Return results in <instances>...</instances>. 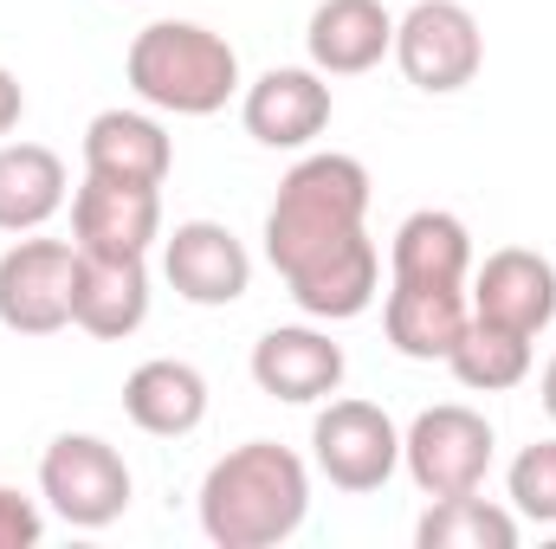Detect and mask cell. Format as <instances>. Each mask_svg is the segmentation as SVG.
I'll list each match as a JSON object with an SVG mask.
<instances>
[{"label":"cell","mask_w":556,"mask_h":549,"mask_svg":"<svg viewBox=\"0 0 556 549\" xmlns=\"http://www.w3.org/2000/svg\"><path fill=\"white\" fill-rule=\"evenodd\" d=\"M505 491H511V511L531 518V524H556V439H538L511 459L505 472Z\"/></svg>","instance_id":"cell-24"},{"label":"cell","mask_w":556,"mask_h":549,"mask_svg":"<svg viewBox=\"0 0 556 549\" xmlns=\"http://www.w3.org/2000/svg\"><path fill=\"white\" fill-rule=\"evenodd\" d=\"M389 272L395 284H466L472 278V233L446 207H420L389 240Z\"/></svg>","instance_id":"cell-20"},{"label":"cell","mask_w":556,"mask_h":549,"mask_svg":"<svg viewBox=\"0 0 556 549\" xmlns=\"http://www.w3.org/2000/svg\"><path fill=\"white\" fill-rule=\"evenodd\" d=\"M395 65L427 98L466 91L479 78V65H485V33H479L472 7H459V0H415L395 20Z\"/></svg>","instance_id":"cell-5"},{"label":"cell","mask_w":556,"mask_h":549,"mask_svg":"<svg viewBox=\"0 0 556 549\" xmlns=\"http://www.w3.org/2000/svg\"><path fill=\"white\" fill-rule=\"evenodd\" d=\"M415 544L420 549H511L518 544V511L485 505L479 491L433 498L427 518L415 524Z\"/></svg>","instance_id":"cell-23"},{"label":"cell","mask_w":556,"mask_h":549,"mask_svg":"<svg viewBox=\"0 0 556 549\" xmlns=\"http://www.w3.org/2000/svg\"><path fill=\"white\" fill-rule=\"evenodd\" d=\"M78 246L72 240H13L0 253V323L13 336H59L72 323Z\"/></svg>","instance_id":"cell-7"},{"label":"cell","mask_w":556,"mask_h":549,"mask_svg":"<svg viewBox=\"0 0 556 549\" xmlns=\"http://www.w3.org/2000/svg\"><path fill=\"white\" fill-rule=\"evenodd\" d=\"M20 117H26V91H20V78L0 65V137H13V130H20Z\"/></svg>","instance_id":"cell-26"},{"label":"cell","mask_w":556,"mask_h":549,"mask_svg":"<svg viewBox=\"0 0 556 549\" xmlns=\"http://www.w3.org/2000/svg\"><path fill=\"white\" fill-rule=\"evenodd\" d=\"M472 323V297L466 284H395L382 304V330L395 343V356L408 362H446L453 343Z\"/></svg>","instance_id":"cell-16"},{"label":"cell","mask_w":556,"mask_h":549,"mask_svg":"<svg viewBox=\"0 0 556 549\" xmlns=\"http://www.w3.org/2000/svg\"><path fill=\"white\" fill-rule=\"evenodd\" d=\"M311 459L337 491H382L402 465V426L376 401H330L311 420Z\"/></svg>","instance_id":"cell-8"},{"label":"cell","mask_w":556,"mask_h":549,"mask_svg":"<svg viewBox=\"0 0 556 549\" xmlns=\"http://www.w3.org/2000/svg\"><path fill=\"white\" fill-rule=\"evenodd\" d=\"M343 343H330L324 330L311 323H278L253 343V382L260 395L291 401V408H311V401H330L343 388Z\"/></svg>","instance_id":"cell-13"},{"label":"cell","mask_w":556,"mask_h":549,"mask_svg":"<svg viewBox=\"0 0 556 549\" xmlns=\"http://www.w3.org/2000/svg\"><path fill=\"white\" fill-rule=\"evenodd\" d=\"M124 413L130 426L155 433V439H188L201 420H207V375L194 362H175V356H155L130 369L124 382Z\"/></svg>","instance_id":"cell-19"},{"label":"cell","mask_w":556,"mask_h":549,"mask_svg":"<svg viewBox=\"0 0 556 549\" xmlns=\"http://www.w3.org/2000/svg\"><path fill=\"white\" fill-rule=\"evenodd\" d=\"M162 272L175 284V297H188L201 310H227L253 291V253L220 220H181L162 240Z\"/></svg>","instance_id":"cell-10"},{"label":"cell","mask_w":556,"mask_h":549,"mask_svg":"<svg viewBox=\"0 0 556 549\" xmlns=\"http://www.w3.org/2000/svg\"><path fill=\"white\" fill-rule=\"evenodd\" d=\"M39 537H46V518H39V505H33L26 491L0 485V549H33Z\"/></svg>","instance_id":"cell-25"},{"label":"cell","mask_w":556,"mask_h":549,"mask_svg":"<svg viewBox=\"0 0 556 549\" xmlns=\"http://www.w3.org/2000/svg\"><path fill=\"white\" fill-rule=\"evenodd\" d=\"M39 498L72 531H104L130 511V465L98 433H59L39 452Z\"/></svg>","instance_id":"cell-4"},{"label":"cell","mask_w":556,"mask_h":549,"mask_svg":"<svg viewBox=\"0 0 556 549\" xmlns=\"http://www.w3.org/2000/svg\"><path fill=\"white\" fill-rule=\"evenodd\" d=\"M65 162L46 142H0V233H39L65 207Z\"/></svg>","instance_id":"cell-21"},{"label":"cell","mask_w":556,"mask_h":549,"mask_svg":"<svg viewBox=\"0 0 556 549\" xmlns=\"http://www.w3.org/2000/svg\"><path fill=\"white\" fill-rule=\"evenodd\" d=\"M492 420L459 401H440V408L415 413V426L402 433V465L415 478L420 498H459V491H479L485 472H492Z\"/></svg>","instance_id":"cell-6"},{"label":"cell","mask_w":556,"mask_h":549,"mask_svg":"<svg viewBox=\"0 0 556 549\" xmlns=\"http://www.w3.org/2000/svg\"><path fill=\"white\" fill-rule=\"evenodd\" d=\"M538 395H544V413L556 420V356L544 362V388H538Z\"/></svg>","instance_id":"cell-27"},{"label":"cell","mask_w":556,"mask_h":549,"mask_svg":"<svg viewBox=\"0 0 556 549\" xmlns=\"http://www.w3.org/2000/svg\"><path fill=\"white\" fill-rule=\"evenodd\" d=\"M155 240H162V188L85 175V188L72 194V246H78V253L149 259Z\"/></svg>","instance_id":"cell-9"},{"label":"cell","mask_w":556,"mask_h":549,"mask_svg":"<svg viewBox=\"0 0 556 549\" xmlns=\"http://www.w3.org/2000/svg\"><path fill=\"white\" fill-rule=\"evenodd\" d=\"M369 220V168L356 155H304L285 181L266 214V259L273 272H298L311 259H324L330 246L356 240Z\"/></svg>","instance_id":"cell-2"},{"label":"cell","mask_w":556,"mask_h":549,"mask_svg":"<svg viewBox=\"0 0 556 549\" xmlns=\"http://www.w3.org/2000/svg\"><path fill=\"white\" fill-rule=\"evenodd\" d=\"M472 317L518 336H544L556 323V266L531 246L485 253V266L472 272Z\"/></svg>","instance_id":"cell-12"},{"label":"cell","mask_w":556,"mask_h":549,"mask_svg":"<svg viewBox=\"0 0 556 549\" xmlns=\"http://www.w3.org/2000/svg\"><path fill=\"white\" fill-rule=\"evenodd\" d=\"M168 168H175V142L149 111H98L85 124V175L162 188Z\"/></svg>","instance_id":"cell-18"},{"label":"cell","mask_w":556,"mask_h":549,"mask_svg":"<svg viewBox=\"0 0 556 549\" xmlns=\"http://www.w3.org/2000/svg\"><path fill=\"white\" fill-rule=\"evenodd\" d=\"M149 317V266L142 259H104L78 253V291H72V323L98 343L137 336Z\"/></svg>","instance_id":"cell-17"},{"label":"cell","mask_w":556,"mask_h":549,"mask_svg":"<svg viewBox=\"0 0 556 549\" xmlns=\"http://www.w3.org/2000/svg\"><path fill=\"white\" fill-rule=\"evenodd\" d=\"M124 78L149 111L214 117L240 98V52L201 20H155L130 39Z\"/></svg>","instance_id":"cell-3"},{"label":"cell","mask_w":556,"mask_h":549,"mask_svg":"<svg viewBox=\"0 0 556 549\" xmlns=\"http://www.w3.org/2000/svg\"><path fill=\"white\" fill-rule=\"evenodd\" d=\"M304 52L324 78L376 72L395 52V13L382 0H317V13L304 26Z\"/></svg>","instance_id":"cell-14"},{"label":"cell","mask_w":556,"mask_h":549,"mask_svg":"<svg viewBox=\"0 0 556 549\" xmlns=\"http://www.w3.org/2000/svg\"><path fill=\"white\" fill-rule=\"evenodd\" d=\"M304 518H311V465L278 439L233 446L201 478V531L220 549H273L298 537Z\"/></svg>","instance_id":"cell-1"},{"label":"cell","mask_w":556,"mask_h":549,"mask_svg":"<svg viewBox=\"0 0 556 549\" xmlns=\"http://www.w3.org/2000/svg\"><path fill=\"white\" fill-rule=\"evenodd\" d=\"M376 284H382V253H376L369 233H356V240L330 246L324 259L285 272L291 304H298L304 317H317V323H350V317H363V310L376 304Z\"/></svg>","instance_id":"cell-15"},{"label":"cell","mask_w":556,"mask_h":549,"mask_svg":"<svg viewBox=\"0 0 556 549\" xmlns=\"http://www.w3.org/2000/svg\"><path fill=\"white\" fill-rule=\"evenodd\" d=\"M531 343H538V336H518V330H498V323L472 317L466 336L453 343L446 369H453L459 388H472V395H505V388H518V382L531 375Z\"/></svg>","instance_id":"cell-22"},{"label":"cell","mask_w":556,"mask_h":549,"mask_svg":"<svg viewBox=\"0 0 556 549\" xmlns=\"http://www.w3.org/2000/svg\"><path fill=\"white\" fill-rule=\"evenodd\" d=\"M330 85L317 65H273L260 72L247 91H240V117H247V137L266 142V149H304L330 130Z\"/></svg>","instance_id":"cell-11"}]
</instances>
